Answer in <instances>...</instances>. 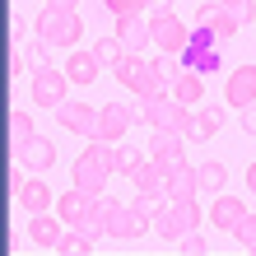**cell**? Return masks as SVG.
Masks as SVG:
<instances>
[{
  "label": "cell",
  "mask_w": 256,
  "mask_h": 256,
  "mask_svg": "<svg viewBox=\"0 0 256 256\" xmlns=\"http://www.w3.org/2000/svg\"><path fill=\"white\" fill-rule=\"evenodd\" d=\"M112 172H116V149H108V140H88V149L74 158V186L88 196H102Z\"/></svg>",
  "instance_id": "cell-1"
},
{
  "label": "cell",
  "mask_w": 256,
  "mask_h": 256,
  "mask_svg": "<svg viewBox=\"0 0 256 256\" xmlns=\"http://www.w3.org/2000/svg\"><path fill=\"white\" fill-rule=\"evenodd\" d=\"M38 38L47 42V47H66L74 52V42L84 38V24H80V14L74 10H42V19H38Z\"/></svg>",
  "instance_id": "cell-2"
},
{
  "label": "cell",
  "mask_w": 256,
  "mask_h": 256,
  "mask_svg": "<svg viewBox=\"0 0 256 256\" xmlns=\"http://www.w3.org/2000/svg\"><path fill=\"white\" fill-rule=\"evenodd\" d=\"M214 28H196L191 33V47L182 52V61H186V70H196V74H214L219 70V47H214Z\"/></svg>",
  "instance_id": "cell-3"
},
{
  "label": "cell",
  "mask_w": 256,
  "mask_h": 256,
  "mask_svg": "<svg viewBox=\"0 0 256 256\" xmlns=\"http://www.w3.org/2000/svg\"><path fill=\"white\" fill-rule=\"evenodd\" d=\"M191 33H196V28L182 24L177 14H154V47H158V52L182 56V52L191 47Z\"/></svg>",
  "instance_id": "cell-4"
},
{
  "label": "cell",
  "mask_w": 256,
  "mask_h": 256,
  "mask_svg": "<svg viewBox=\"0 0 256 256\" xmlns=\"http://www.w3.org/2000/svg\"><path fill=\"white\" fill-rule=\"evenodd\" d=\"M66 84H70V74L66 70H52V66H42V70H33V102L38 108H61L66 102Z\"/></svg>",
  "instance_id": "cell-5"
},
{
  "label": "cell",
  "mask_w": 256,
  "mask_h": 256,
  "mask_svg": "<svg viewBox=\"0 0 256 256\" xmlns=\"http://www.w3.org/2000/svg\"><path fill=\"white\" fill-rule=\"evenodd\" d=\"M56 126L61 130H70V135H84V140H94L98 135V112L88 108V102H61V108H56Z\"/></svg>",
  "instance_id": "cell-6"
},
{
  "label": "cell",
  "mask_w": 256,
  "mask_h": 256,
  "mask_svg": "<svg viewBox=\"0 0 256 256\" xmlns=\"http://www.w3.org/2000/svg\"><path fill=\"white\" fill-rule=\"evenodd\" d=\"M116 38H122V47L135 52V56H144V47L154 42V19H140V14H126V19H116Z\"/></svg>",
  "instance_id": "cell-7"
},
{
  "label": "cell",
  "mask_w": 256,
  "mask_h": 256,
  "mask_svg": "<svg viewBox=\"0 0 256 256\" xmlns=\"http://www.w3.org/2000/svg\"><path fill=\"white\" fill-rule=\"evenodd\" d=\"M130 122H135V112L126 108V102H108V108H102L98 112V135H94V140H122V135L130 130Z\"/></svg>",
  "instance_id": "cell-8"
},
{
  "label": "cell",
  "mask_w": 256,
  "mask_h": 256,
  "mask_svg": "<svg viewBox=\"0 0 256 256\" xmlns=\"http://www.w3.org/2000/svg\"><path fill=\"white\" fill-rule=\"evenodd\" d=\"M98 200H102V219H108V238H135V210L122 205V200L108 196V191H102Z\"/></svg>",
  "instance_id": "cell-9"
},
{
  "label": "cell",
  "mask_w": 256,
  "mask_h": 256,
  "mask_svg": "<svg viewBox=\"0 0 256 256\" xmlns=\"http://www.w3.org/2000/svg\"><path fill=\"white\" fill-rule=\"evenodd\" d=\"M130 182H135V191L154 196V200H168V168H163V163H154V158H144L140 168L130 172Z\"/></svg>",
  "instance_id": "cell-10"
},
{
  "label": "cell",
  "mask_w": 256,
  "mask_h": 256,
  "mask_svg": "<svg viewBox=\"0 0 256 256\" xmlns=\"http://www.w3.org/2000/svg\"><path fill=\"white\" fill-rule=\"evenodd\" d=\"M14 154H19V168H28V172H47L52 163H56V144L47 140V135H33V140L19 144Z\"/></svg>",
  "instance_id": "cell-11"
},
{
  "label": "cell",
  "mask_w": 256,
  "mask_h": 256,
  "mask_svg": "<svg viewBox=\"0 0 256 256\" xmlns=\"http://www.w3.org/2000/svg\"><path fill=\"white\" fill-rule=\"evenodd\" d=\"M224 98H228L238 112L252 108V102H256V66H238V70L228 74V88H224Z\"/></svg>",
  "instance_id": "cell-12"
},
{
  "label": "cell",
  "mask_w": 256,
  "mask_h": 256,
  "mask_svg": "<svg viewBox=\"0 0 256 256\" xmlns=\"http://www.w3.org/2000/svg\"><path fill=\"white\" fill-rule=\"evenodd\" d=\"M149 158H154V163H163V168L182 163V158H186V144H182V135H177V130H158L154 140H149Z\"/></svg>",
  "instance_id": "cell-13"
},
{
  "label": "cell",
  "mask_w": 256,
  "mask_h": 256,
  "mask_svg": "<svg viewBox=\"0 0 256 256\" xmlns=\"http://www.w3.org/2000/svg\"><path fill=\"white\" fill-rule=\"evenodd\" d=\"M94 200H98V196H88V191H80V186H70L61 200H56V214L66 219V228H80V219L94 210Z\"/></svg>",
  "instance_id": "cell-14"
},
{
  "label": "cell",
  "mask_w": 256,
  "mask_h": 256,
  "mask_svg": "<svg viewBox=\"0 0 256 256\" xmlns=\"http://www.w3.org/2000/svg\"><path fill=\"white\" fill-rule=\"evenodd\" d=\"M252 214V210L238 200V196H214V210H210V219H214V228H224V233H233L238 224H242Z\"/></svg>",
  "instance_id": "cell-15"
},
{
  "label": "cell",
  "mask_w": 256,
  "mask_h": 256,
  "mask_svg": "<svg viewBox=\"0 0 256 256\" xmlns=\"http://www.w3.org/2000/svg\"><path fill=\"white\" fill-rule=\"evenodd\" d=\"M61 224H66V219L47 214V210L33 214V219H28V242H33V247H56V242H61V233H66Z\"/></svg>",
  "instance_id": "cell-16"
},
{
  "label": "cell",
  "mask_w": 256,
  "mask_h": 256,
  "mask_svg": "<svg viewBox=\"0 0 256 256\" xmlns=\"http://www.w3.org/2000/svg\"><path fill=\"white\" fill-rule=\"evenodd\" d=\"M177 196H200V177H196V168L186 158L168 168V200H177Z\"/></svg>",
  "instance_id": "cell-17"
},
{
  "label": "cell",
  "mask_w": 256,
  "mask_h": 256,
  "mask_svg": "<svg viewBox=\"0 0 256 256\" xmlns=\"http://www.w3.org/2000/svg\"><path fill=\"white\" fill-rule=\"evenodd\" d=\"M98 56L94 52H70L66 56V74H70V84H94L98 80Z\"/></svg>",
  "instance_id": "cell-18"
},
{
  "label": "cell",
  "mask_w": 256,
  "mask_h": 256,
  "mask_svg": "<svg viewBox=\"0 0 256 256\" xmlns=\"http://www.w3.org/2000/svg\"><path fill=\"white\" fill-rule=\"evenodd\" d=\"M19 205L28 210V214H42V210H52L56 200H52L47 182H38V177H28V182H19Z\"/></svg>",
  "instance_id": "cell-19"
},
{
  "label": "cell",
  "mask_w": 256,
  "mask_h": 256,
  "mask_svg": "<svg viewBox=\"0 0 256 256\" xmlns=\"http://www.w3.org/2000/svg\"><path fill=\"white\" fill-rule=\"evenodd\" d=\"M154 233H158V238H168V242H177V238L186 233V224H182V214H177V205H172V200L154 214Z\"/></svg>",
  "instance_id": "cell-20"
},
{
  "label": "cell",
  "mask_w": 256,
  "mask_h": 256,
  "mask_svg": "<svg viewBox=\"0 0 256 256\" xmlns=\"http://www.w3.org/2000/svg\"><path fill=\"white\" fill-rule=\"evenodd\" d=\"M219 130H224V108H200V112H196V130H191V140H214Z\"/></svg>",
  "instance_id": "cell-21"
},
{
  "label": "cell",
  "mask_w": 256,
  "mask_h": 256,
  "mask_svg": "<svg viewBox=\"0 0 256 256\" xmlns=\"http://www.w3.org/2000/svg\"><path fill=\"white\" fill-rule=\"evenodd\" d=\"M196 177H200V191H205V196H219L224 182H228V168H224L219 158H210V163H200V168H196Z\"/></svg>",
  "instance_id": "cell-22"
},
{
  "label": "cell",
  "mask_w": 256,
  "mask_h": 256,
  "mask_svg": "<svg viewBox=\"0 0 256 256\" xmlns=\"http://www.w3.org/2000/svg\"><path fill=\"white\" fill-rule=\"evenodd\" d=\"M52 252H61V256H84V252H98V247H94V238H88V233L66 228V233H61V242H56Z\"/></svg>",
  "instance_id": "cell-23"
},
{
  "label": "cell",
  "mask_w": 256,
  "mask_h": 256,
  "mask_svg": "<svg viewBox=\"0 0 256 256\" xmlns=\"http://www.w3.org/2000/svg\"><path fill=\"white\" fill-rule=\"evenodd\" d=\"M130 210H135V238H140V233L149 228V219L158 214V200H154V196H144V191H135V200H130Z\"/></svg>",
  "instance_id": "cell-24"
},
{
  "label": "cell",
  "mask_w": 256,
  "mask_h": 256,
  "mask_svg": "<svg viewBox=\"0 0 256 256\" xmlns=\"http://www.w3.org/2000/svg\"><path fill=\"white\" fill-rule=\"evenodd\" d=\"M172 98H177V102H196V98H205V84H200V74H196V70H186L182 80L172 84Z\"/></svg>",
  "instance_id": "cell-25"
},
{
  "label": "cell",
  "mask_w": 256,
  "mask_h": 256,
  "mask_svg": "<svg viewBox=\"0 0 256 256\" xmlns=\"http://www.w3.org/2000/svg\"><path fill=\"white\" fill-rule=\"evenodd\" d=\"M94 56H98V66H116V61H122V56H126V47H122V38H98L94 42Z\"/></svg>",
  "instance_id": "cell-26"
},
{
  "label": "cell",
  "mask_w": 256,
  "mask_h": 256,
  "mask_svg": "<svg viewBox=\"0 0 256 256\" xmlns=\"http://www.w3.org/2000/svg\"><path fill=\"white\" fill-rule=\"evenodd\" d=\"M33 135H38V126H33V116H28V112H14V116H10V140H14V149L28 144Z\"/></svg>",
  "instance_id": "cell-27"
},
{
  "label": "cell",
  "mask_w": 256,
  "mask_h": 256,
  "mask_svg": "<svg viewBox=\"0 0 256 256\" xmlns=\"http://www.w3.org/2000/svg\"><path fill=\"white\" fill-rule=\"evenodd\" d=\"M80 233H88L94 242H98L102 233H108V219H102V200H94V210H88V214L80 219Z\"/></svg>",
  "instance_id": "cell-28"
},
{
  "label": "cell",
  "mask_w": 256,
  "mask_h": 256,
  "mask_svg": "<svg viewBox=\"0 0 256 256\" xmlns=\"http://www.w3.org/2000/svg\"><path fill=\"white\" fill-rule=\"evenodd\" d=\"M102 10H108L112 19H126V14H144L149 0H102Z\"/></svg>",
  "instance_id": "cell-29"
},
{
  "label": "cell",
  "mask_w": 256,
  "mask_h": 256,
  "mask_svg": "<svg viewBox=\"0 0 256 256\" xmlns=\"http://www.w3.org/2000/svg\"><path fill=\"white\" fill-rule=\"evenodd\" d=\"M154 66H158V74H163L168 84H177V80L186 74V61H182V56H172V52H163V61H154Z\"/></svg>",
  "instance_id": "cell-30"
},
{
  "label": "cell",
  "mask_w": 256,
  "mask_h": 256,
  "mask_svg": "<svg viewBox=\"0 0 256 256\" xmlns=\"http://www.w3.org/2000/svg\"><path fill=\"white\" fill-rule=\"evenodd\" d=\"M177 252H182V256H205V252H210V242L191 228V233H182V238H177Z\"/></svg>",
  "instance_id": "cell-31"
},
{
  "label": "cell",
  "mask_w": 256,
  "mask_h": 256,
  "mask_svg": "<svg viewBox=\"0 0 256 256\" xmlns=\"http://www.w3.org/2000/svg\"><path fill=\"white\" fill-rule=\"evenodd\" d=\"M233 238H238V242H242V247L256 256V219H252V214H247V219H242V224L233 228Z\"/></svg>",
  "instance_id": "cell-32"
},
{
  "label": "cell",
  "mask_w": 256,
  "mask_h": 256,
  "mask_svg": "<svg viewBox=\"0 0 256 256\" xmlns=\"http://www.w3.org/2000/svg\"><path fill=\"white\" fill-rule=\"evenodd\" d=\"M140 154H135V149L130 144H116V172H135V168H140Z\"/></svg>",
  "instance_id": "cell-33"
},
{
  "label": "cell",
  "mask_w": 256,
  "mask_h": 256,
  "mask_svg": "<svg viewBox=\"0 0 256 256\" xmlns=\"http://www.w3.org/2000/svg\"><path fill=\"white\" fill-rule=\"evenodd\" d=\"M238 24H242V19H238L228 5H224V10H219V19H214V33H219V38H233V33H238Z\"/></svg>",
  "instance_id": "cell-34"
},
{
  "label": "cell",
  "mask_w": 256,
  "mask_h": 256,
  "mask_svg": "<svg viewBox=\"0 0 256 256\" xmlns=\"http://www.w3.org/2000/svg\"><path fill=\"white\" fill-rule=\"evenodd\" d=\"M219 10H224L219 0H205V5L196 10V28H214V19H219Z\"/></svg>",
  "instance_id": "cell-35"
},
{
  "label": "cell",
  "mask_w": 256,
  "mask_h": 256,
  "mask_svg": "<svg viewBox=\"0 0 256 256\" xmlns=\"http://www.w3.org/2000/svg\"><path fill=\"white\" fill-rule=\"evenodd\" d=\"M24 61H28V70H42V66H47V42H33V47H24Z\"/></svg>",
  "instance_id": "cell-36"
},
{
  "label": "cell",
  "mask_w": 256,
  "mask_h": 256,
  "mask_svg": "<svg viewBox=\"0 0 256 256\" xmlns=\"http://www.w3.org/2000/svg\"><path fill=\"white\" fill-rule=\"evenodd\" d=\"M28 70V61H24V47H14L10 52V74H24Z\"/></svg>",
  "instance_id": "cell-37"
},
{
  "label": "cell",
  "mask_w": 256,
  "mask_h": 256,
  "mask_svg": "<svg viewBox=\"0 0 256 256\" xmlns=\"http://www.w3.org/2000/svg\"><path fill=\"white\" fill-rule=\"evenodd\" d=\"M242 130L256 135V102H252V108H242Z\"/></svg>",
  "instance_id": "cell-38"
},
{
  "label": "cell",
  "mask_w": 256,
  "mask_h": 256,
  "mask_svg": "<svg viewBox=\"0 0 256 256\" xmlns=\"http://www.w3.org/2000/svg\"><path fill=\"white\" fill-rule=\"evenodd\" d=\"M149 10L154 14H172V0H149Z\"/></svg>",
  "instance_id": "cell-39"
},
{
  "label": "cell",
  "mask_w": 256,
  "mask_h": 256,
  "mask_svg": "<svg viewBox=\"0 0 256 256\" xmlns=\"http://www.w3.org/2000/svg\"><path fill=\"white\" fill-rule=\"evenodd\" d=\"M52 10H80V0H47Z\"/></svg>",
  "instance_id": "cell-40"
},
{
  "label": "cell",
  "mask_w": 256,
  "mask_h": 256,
  "mask_svg": "<svg viewBox=\"0 0 256 256\" xmlns=\"http://www.w3.org/2000/svg\"><path fill=\"white\" fill-rule=\"evenodd\" d=\"M247 186H252V196H256V163L247 168Z\"/></svg>",
  "instance_id": "cell-41"
},
{
  "label": "cell",
  "mask_w": 256,
  "mask_h": 256,
  "mask_svg": "<svg viewBox=\"0 0 256 256\" xmlns=\"http://www.w3.org/2000/svg\"><path fill=\"white\" fill-rule=\"evenodd\" d=\"M219 5H228V10H238V5H247V0H219Z\"/></svg>",
  "instance_id": "cell-42"
}]
</instances>
